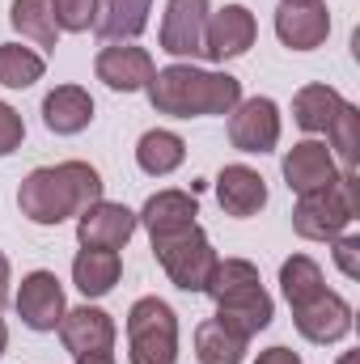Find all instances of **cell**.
Listing matches in <instances>:
<instances>
[{"label": "cell", "instance_id": "6da1fadb", "mask_svg": "<svg viewBox=\"0 0 360 364\" xmlns=\"http://www.w3.org/2000/svg\"><path fill=\"white\" fill-rule=\"evenodd\" d=\"M93 199H102V174L90 161H60V166H38L17 186V208L30 225H64L81 216Z\"/></svg>", "mask_w": 360, "mask_h": 364}, {"label": "cell", "instance_id": "4fadbf2b", "mask_svg": "<svg viewBox=\"0 0 360 364\" xmlns=\"http://www.w3.org/2000/svg\"><path fill=\"white\" fill-rule=\"evenodd\" d=\"M153 73H157L153 55H149L144 47H136V43H106V47L97 51V60H93V77L115 93L149 90Z\"/></svg>", "mask_w": 360, "mask_h": 364}, {"label": "cell", "instance_id": "e0dca14e", "mask_svg": "<svg viewBox=\"0 0 360 364\" xmlns=\"http://www.w3.org/2000/svg\"><path fill=\"white\" fill-rule=\"evenodd\" d=\"M115 335H119L115 318H110L106 309L90 305V301L77 305V309H64V318H60V339H64V348H68L73 356L110 352V348H115Z\"/></svg>", "mask_w": 360, "mask_h": 364}, {"label": "cell", "instance_id": "5b68a950", "mask_svg": "<svg viewBox=\"0 0 360 364\" xmlns=\"http://www.w3.org/2000/svg\"><path fill=\"white\" fill-rule=\"evenodd\" d=\"M127 360L179 364V314L162 296H140L127 309Z\"/></svg>", "mask_w": 360, "mask_h": 364}, {"label": "cell", "instance_id": "30bf717a", "mask_svg": "<svg viewBox=\"0 0 360 364\" xmlns=\"http://www.w3.org/2000/svg\"><path fill=\"white\" fill-rule=\"evenodd\" d=\"M229 144L238 153H275L280 144V106L271 97H242L229 110Z\"/></svg>", "mask_w": 360, "mask_h": 364}, {"label": "cell", "instance_id": "d6986e66", "mask_svg": "<svg viewBox=\"0 0 360 364\" xmlns=\"http://www.w3.org/2000/svg\"><path fill=\"white\" fill-rule=\"evenodd\" d=\"M43 123L51 136H81L93 123V97L81 85H55L43 97Z\"/></svg>", "mask_w": 360, "mask_h": 364}, {"label": "cell", "instance_id": "3957f363", "mask_svg": "<svg viewBox=\"0 0 360 364\" xmlns=\"http://www.w3.org/2000/svg\"><path fill=\"white\" fill-rule=\"evenodd\" d=\"M203 296L216 301V322H225L242 339H255L259 331H268L271 318H275V301L263 288L259 267L250 259H216Z\"/></svg>", "mask_w": 360, "mask_h": 364}, {"label": "cell", "instance_id": "484cf974", "mask_svg": "<svg viewBox=\"0 0 360 364\" xmlns=\"http://www.w3.org/2000/svg\"><path fill=\"white\" fill-rule=\"evenodd\" d=\"M322 288H327L322 267H318L309 255H292V259H284V263H280V292H284L288 309H301V305H309V301H314Z\"/></svg>", "mask_w": 360, "mask_h": 364}, {"label": "cell", "instance_id": "1f68e13d", "mask_svg": "<svg viewBox=\"0 0 360 364\" xmlns=\"http://www.w3.org/2000/svg\"><path fill=\"white\" fill-rule=\"evenodd\" d=\"M255 364H301V356L292 352V348H284V343H275L268 352H259V360Z\"/></svg>", "mask_w": 360, "mask_h": 364}, {"label": "cell", "instance_id": "52a82bcc", "mask_svg": "<svg viewBox=\"0 0 360 364\" xmlns=\"http://www.w3.org/2000/svg\"><path fill=\"white\" fill-rule=\"evenodd\" d=\"M259 38V21L246 4H225V9H212L208 13V26H203V60L208 64H229V60H242Z\"/></svg>", "mask_w": 360, "mask_h": 364}, {"label": "cell", "instance_id": "d590c367", "mask_svg": "<svg viewBox=\"0 0 360 364\" xmlns=\"http://www.w3.org/2000/svg\"><path fill=\"white\" fill-rule=\"evenodd\" d=\"M339 364H356V352H344V356H339Z\"/></svg>", "mask_w": 360, "mask_h": 364}, {"label": "cell", "instance_id": "5bb4252c", "mask_svg": "<svg viewBox=\"0 0 360 364\" xmlns=\"http://www.w3.org/2000/svg\"><path fill=\"white\" fill-rule=\"evenodd\" d=\"M331 34L327 0H280L275 9V38L288 51H314Z\"/></svg>", "mask_w": 360, "mask_h": 364}, {"label": "cell", "instance_id": "9a60e30c", "mask_svg": "<svg viewBox=\"0 0 360 364\" xmlns=\"http://www.w3.org/2000/svg\"><path fill=\"white\" fill-rule=\"evenodd\" d=\"M280 170H284V182H288L292 195H309V191H322V186L339 182V161L331 157L327 140H314V136L301 140V144H292L284 153Z\"/></svg>", "mask_w": 360, "mask_h": 364}, {"label": "cell", "instance_id": "ac0fdd59", "mask_svg": "<svg viewBox=\"0 0 360 364\" xmlns=\"http://www.w3.org/2000/svg\"><path fill=\"white\" fill-rule=\"evenodd\" d=\"M216 203L225 208V216H238V220H250L268 208V182L259 170L250 166H225L216 174Z\"/></svg>", "mask_w": 360, "mask_h": 364}, {"label": "cell", "instance_id": "7402d4cb", "mask_svg": "<svg viewBox=\"0 0 360 364\" xmlns=\"http://www.w3.org/2000/svg\"><path fill=\"white\" fill-rule=\"evenodd\" d=\"M182 161H186V140L170 127H149L136 140V166L149 178H170Z\"/></svg>", "mask_w": 360, "mask_h": 364}, {"label": "cell", "instance_id": "7c38bea8", "mask_svg": "<svg viewBox=\"0 0 360 364\" xmlns=\"http://www.w3.org/2000/svg\"><path fill=\"white\" fill-rule=\"evenodd\" d=\"M352 318H356V314H352L348 296H339V292H331V288H322L309 305L292 309V322H297L301 339H305V343H318V348H331V343L348 339V335H352Z\"/></svg>", "mask_w": 360, "mask_h": 364}, {"label": "cell", "instance_id": "277c9868", "mask_svg": "<svg viewBox=\"0 0 360 364\" xmlns=\"http://www.w3.org/2000/svg\"><path fill=\"white\" fill-rule=\"evenodd\" d=\"M356 212H360L356 170H339V182H335V186H322V191L297 195V208H292V233L305 237V242H335L339 233L352 229Z\"/></svg>", "mask_w": 360, "mask_h": 364}, {"label": "cell", "instance_id": "f1b7e54d", "mask_svg": "<svg viewBox=\"0 0 360 364\" xmlns=\"http://www.w3.org/2000/svg\"><path fill=\"white\" fill-rule=\"evenodd\" d=\"M51 17L60 34H85L97 21V0H51Z\"/></svg>", "mask_w": 360, "mask_h": 364}, {"label": "cell", "instance_id": "2e32d148", "mask_svg": "<svg viewBox=\"0 0 360 364\" xmlns=\"http://www.w3.org/2000/svg\"><path fill=\"white\" fill-rule=\"evenodd\" d=\"M199 216V203H195V191H157L144 199V208L136 212L140 229L149 233V242H162V237H174L182 229H191Z\"/></svg>", "mask_w": 360, "mask_h": 364}, {"label": "cell", "instance_id": "ffe728a7", "mask_svg": "<svg viewBox=\"0 0 360 364\" xmlns=\"http://www.w3.org/2000/svg\"><path fill=\"white\" fill-rule=\"evenodd\" d=\"M153 0H97V21L93 34L102 43H136L149 30Z\"/></svg>", "mask_w": 360, "mask_h": 364}, {"label": "cell", "instance_id": "4316f807", "mask_svg": "<svg viewBox=\"0 0 360 364\" xmlns=\"http://www.w3.org/2000/svg\"><path fill=\"white\" fill-rule=\"evenodd\" d=\"M43 73H47L43 51L21 47V43H0V85L4 90H30L34 81H43Z\"/></svg>", "mask_w": 360, "mask_h": 364}, {"label": "cell", "instance_id": "e575fe53", "mask_svg": "<svg viewBox=\"0 0 360 364\" xmlns=\"http://www.w3.org/2000/svg\"><path fill=\"white\" fill-rule=\"evenodd\" d=\"M9 352V326H4V318H0V356Z\"/></svg>", "mask_w": 360, "mask_h": 364}, {"label": "cell", "instance_id": "8fae6325", "mask_svg": "<svg viewBox=\"0 0 360 364\" xmlns=\"http://www.w3.org/2000/svg\"><path fill=\"white\" fill-rule=\"evenodd\" d=\"M140 220L127 203H115V199H93L90 208L77 216V242L81 246H97V250H123L132 237H136Z\"/></svg>", "mask_w": 360, "mask_h": 364}, {"label": "cell", "instance_id": "44dd1931", "mask_svg": "<svg viewBox=\"0 0 360 364\" xmlns=\"http://www.w3.org/2000/svg\"><path fill=\"white\" fill-rule=\"evenodd\" d=\"M123 275V259L119 250H97V246H81L73 259V284L85 301H102L106 292H115Z\"/></svg>", "mask_w": 360, "mask_h": 364}, {"label": "cell", "instance_id": "4dcf8cb0", "mask_svg": "<svg viewBox=\"0 0 360 364\" xmlns=\"http://www.w3.org/2000/svg\"><path fill=\"white\" fill-rule=\"evenodd\" d=\"M21 140H26V123H21V114H17L9 102H0V157L17 153Z\"/></svg>", "mask_w": 360, "mask_h": 364}, {"label": "cell", "instance_id": "d4e9b609", "mask_svg": "<svg viewBox=\"0 0 360 364\" xmlns=\"http://www.w3.org/2000/svg\"><path fill=\"white\" fill-rule=\"evenodd\" d=\"M9 21L21 38H30L38 51H55L60 47V26L51 17V0H13L9 4Z\"/></svg>", "mask_w": 360, "mask_h": 364}, {"label": "cell", "instance_id": "cb8c5ba5", "mask_svg": "<svg viewBox=\"0 0 360 364\" xmlns=\"http://www.w3.org/2000/svg\"><path fill=\"white\" fill-rule=\"evenodd\" d=\"M246 348H250V339H242L238 331H229L216 318L195 326V360L199 364H242Z\"/></svg>", "mask_w": 360, "mask_h": 364}, {"label": "cell", "instance_id": "836d02e7", "mask_svg": "<svg viewBox=\"0 0 360 364\" xmlns=\"http://www.w3.org/2000/svg\"><path fill=\"white\" fill-rule=\"evenodd\" d=\"M77 364H119L115 352H85V356H73Z\"/></svg>", "mask_w": 360, "mask_h": 364}, {"label": "cell", "instance_id": "f546056e", "mask_svg": "<svg viewBox=\"0 0 360 364\" xmlns=\"http://www.w3.org/2000/svg\"><path fill=\"white\" fill-rule=\"evenodd\" d=\"M331 259L348 279H360V233H339L331 242Z\"/></svg>", "mask_w": 360, "mask_h": 364}, {"label": "cell", "instance_id": "9c48e42d", "mask_svg": "<svg viewBox=\"0 0 360 364\" xmlns=\"http://www.w3.org/2000/svg\"><path fill=\"white\" fill-rule=\"evenodd\" d=\"M13 305H17V318H21L30 331H38V335L60 331V318H64V309H68L60 275L43 272V267L30 272V275H21V288H17Z\"/></svg>", "mask_w": 360, "mask_h": 364}, {"label": "cell", "instance_id": "d6a6232c", "mask_svg": "<svg viewBox=\"0 0 360 364\" xmlns=\"http://www.w3.org/2000/svg\"><path fill=\"white\" fill-rule=\"evenodd\" d=\"M9 284H13V267H9V255L0 250V309L9 305Z\"/></svg>", "mask_w": 360, "mask_h": 364}, {"label": "cell", "instance_id": "8992f818", "mask_svg": "<svg viewBox=\"0 0 360 364\" xmlns=\"http://www.w3.org/2000/svg\"><path fill=\"white\" fill-rule=\"evenodd\" d=\"M153 255H157L162 272L170 275V284L182 288V292H203L208 275L216 267V250H212V242H208V233L199 225L182 229L174 237L153 242Z\"/></svg>", "mask_w": 360, "mask_h": 364}, {"label": "cell", "instance_id": "7a4b0ae2", "mask_svg": "<svg viewBox=\"0 0 360 364\" xmlns=\"http://www.w3.org/2000/svg\"><path fill=\"white\" fill-rule=\"evenodd\" d=\"M149 102L157 114L170 119H199V114H229L242 102V81L233 73H212L195 64H166L149 81Z\"/></svg>", "mask_w": 360, "mask_h": 364}, {"label": "cell", "instance_id": "603a6c76", "mask_svg": "<svg viewBox=\"0 0 360 364\" xmlns=\"http://www.w3.org/2000/svg\"><path fill=\"white\" fill-rule=\"evenodd\" d=\"M344 102H348V97L335 90V85H322V81L301 85L297 97H292V123H297L305 136H322V132L331 127V119L339 114Z\"/></svg>", "mask_w": 360, "mask_h": 364}, {"label": "cell", "instance_id": "83f0119b", "mask_svg": "<svg viewBox=\"0 0 360 364\" xmlns=\"http://www.w3.org/2000/svg\"><path fill=\"white\" fill-rule=\"evenodd\" d=\"M322 136H327V149L339 161V170H356V157H360V106L356 102H344Z\"/></svg>", "mask_w": 360, "mask_h": 364}, {"label": "cell", "instance_id": "ba28073f", "mask_svg": "<svg viewBox=\"0 0 360 364\" xmlns=\"http://www.w3.org/2000/svg\"><path fill=\"white\" fill-rule=\"evenodd\" d=\"M212 0H166L162 13V51L179 64H195L203 55V26H208Z\"/></svg>", "mask_w": 360, "mask_h": 364}]
</instances>
